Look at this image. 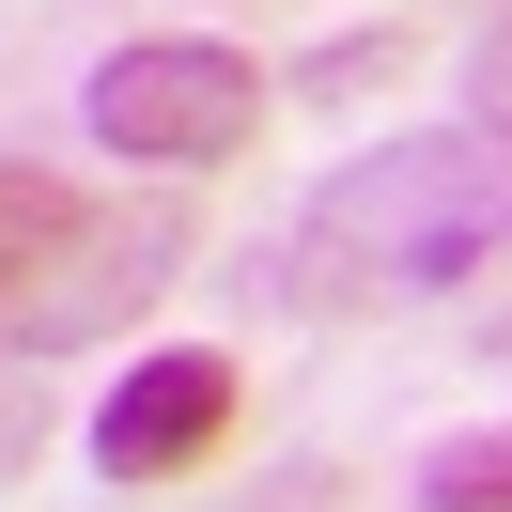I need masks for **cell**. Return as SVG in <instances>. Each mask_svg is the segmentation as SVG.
Returning <instances> with one entry per match:
<instances>
[{
	"mask_svg": "<svg viewBox=\"0 0 512 512\" xmlns=\"http://www.w3.org/2000/svg\"><path fill=\"white\" fill-rule=\"evenodd\" d=\"M373 63H404V32H357V47H326V63H311V94H357Z\"/></svg>",
	"mask_w": 512,
	"mask_h": 512,
	"instance_id": "ba28073f",
	"label": "cell"
},
{
	"mask_svg": "<svg viewBox=\"0 0 512 512\" xmlns=\"http://www.w3.org/2000/svg\"><path fill=\"white\" fill-rule=\"evenodd\" d=\"M171 280H187V202H78V218L0 280V357H78L125 311H156Z\"/></svg>",
	"mask_w": 512,
	"mask_h": 512,
	"instance_id": "3957f363",
	"label": "cell"
},
{
	"mask_svg": "<svg viewBox=\"0 0 512 512\" xmlns=\"http://www.w3.org/2000/svg\"><path fill=\"white\" fill-rule=\"evenodd\" d=\"M63 218H78V187H63V171H32V156H0V280H16V264H32V249H47Z\"/></svg>",
	"mask_w": 512,
	"mask_h": 512,
	"instance_id": "8992f818",
	"label": "cell"
},
{
	"mask_svg": "<svg viewBox=\"0 0 512 512\" xmlns=\"http://www.w3.org/2000/svg\"><path fill=\"white\" fill-rule=\"evenodd\" d=\"M249 125H264V63L218 32H140L78 78V140L125 171H218V156H249Z\"/></svg>",
	"mask_w": 512,
	"mask_h": 512,
	"instance_id": "7a4b0ae2",
	"label": "cell"
},
{
	"mask_svg": "<svg viewBox=\"0 0 512 512\" xmlns=\"http://www.w3.org/2000/svg\"><path fill=\"white\" fill-rule=\"evenodd\" d=\"M218 435H233V357H218V342L125 357V388L94 404V466H109V481H171V466H202Z\"/></svg>",
	"mask_w": 512,
	"mask_h": 512,
	"instance_id": "277c9868",
	"label": "cell"
},
{
	"mask_svg": "<svg viewBox=\"0 0 512 512\" xmlns=\"http://www.w3.org/2000/svg\"><path fill=\"white\" fill-rule=\"evenodd\" d=\"M466 125H512V16L466 32Z\"/></svg>",
	"mask_w": 512,
	"mask_h": 512,
	"instance_id": "52a82bcc",
	"label": "cell"
},
{
	"mask_svg": "<svg viewBox=\"0 0 512 512\" xmlns=\"http://www.w3.org/2000/svg\"><path fill=\"white\" fill-rule=\"evenodd\" d=\"M497 233H512V125H419V140L342 156V171L280 218L264 295L311 311V326H342V311H388V295L466 280Z\"/></svg>",
	"mask_w": 512,
	"mask_h": 512,
	"instance_id": "6da1fadb",
	"label": "cell"
},
{
	"mask_svg": "<svg viewBox=\"0 0 512 512\" xmlns=\"http://www.w3.org/2000/svg\"><path fill=\"white\" fill-rule=\"evenodd\" d=\"M32 435H47V419H32V388H16V373H0V481H16V466H32Z\"/></svg>",
	"mask_w": 512,
	"mask_h": 512,
	"instance_id": "9c48e42d",
	"label": "cell"
},
{
	"mask_svg": "<svg viewBox=\"0 0 512 512\" xmlns=\"http://www.w3.org/2000/svg\"><path fill=\"white\" fill-rule=\"evenodd\" d=\"M419 512H512V419H481V435H435V450H419Z\"/></svg>",
	"mask_w": 512,
	"mask_h": 512,
	"instance_id": "5b68a950",
	"label": "cell"
}]
</instances>
